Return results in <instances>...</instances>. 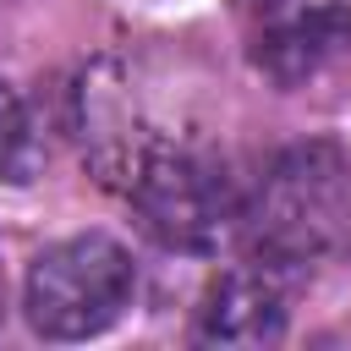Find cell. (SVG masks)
Instances as JSON below:
<instances>
[{"mask_svg":"<svg viewBox=\"0 0 351 351\" xmlns=\"http://www.w3.org/2000/svg\"><path fill=\"white\" fill-rule=\"evenodd\" d=\"M132 296H137V263L104 230H82L44 247L22 280V313L44 340L104 335L132 307Z\"/></svg>","mask_w":351,"mask_h":351,"instance_id":"obj_1","label":"cell"},{"mask_svg":"<svg viewBox=\"0 0 351 351\" xmlns=\"http://www.w3.org/2000/svg\"><path fill=\"white\" fill-rule=\"evenodd\" d=\"M126 197L143 225L181 252H214L236 225V192L214 159L181 143H148L126 165Z\"/></svg>","mask_w":351,"mask_h":351,"instance_id":"obj_2","label":"cell"},{"mask_svg":"<svg viewBox=\"0 0 351 351\" xmlns=\"http://www.w3.org/2000/svg\"><path fill=\"white\" fill-rule=\"evenodd\" d=\"M192 335L203 346H274L285 335V296L263 269H225L197 307Z\"/></svg>","mask_w":351,"mask_h":351,"instance_id":"obj_3","label":"cell"},{"mask_svg":"<svg viewBox=\"0 0 351 351\" xmlns=\"http://www.w3.org/2000/svg\"><path fill=\"white\" fill-rule=\"evenodd\" d=\"M351 44V5L346 0H318L313 11L280 22L269 38H263V66L280 77V82H302L313 77L329 55H340Z\"/></svg>","mask_w":351,"mask_h":351,"instance_id":"obj_4","label":"cell"},{"mask_svg":"<svg viewBox=\"0 0 351 351\" xmlns=\"http://www.w3.org/2000/svg\"><path fill=\"white\" fill-rule=\"evenodd\" d=\"M38 165V143H33V126H27V110L22 99L0 82V176L11 181H27Z\"/></svg>","mask_w":351,"mask_h":351,"instance_id":"obj_5","label":"cell"}]
</instances>
